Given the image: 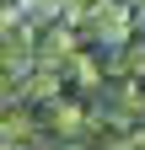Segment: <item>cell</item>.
<instances>
[]
</instances>
